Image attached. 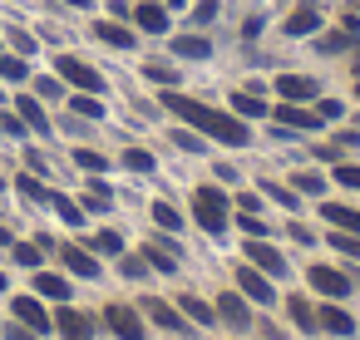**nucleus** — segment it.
Returning <instances> with one entry per match:
<instances>
[{
  "mask_svg": "<svg viewBox=\"0 0 360 340\" xmlns=\"http://www.w3.org/2000/svg\"><path fill=\"white\" fill-rule=\"evenodd\" d=\"M124 163H129L134 173H153V153H143V148H129V153H124Z\"/></svg>",
  "mask_w": 360,
  "mask_h": 340,
  "instance_id": "obj_30",
  "label": "nucleus"
},
{
  "mask_svg": "<svg viewBox=\"0 0 360 340\" xmlns=\"http://www.w3.org/2000/svg\"><path fill=\"white\" fill-rule=\"evenodd\" d=\"M321 325H326V330H335V335H350V330H355V320H350L345 310H335V306H326V310H321Z\"/></svg>",
  "mask_w": 360,
  "mask_h": 340,
  "instance_id": "obj_21",
  "label": "nucleus"
},
{
  "mask_svg": "<svg viewBox=\"0 0 360 340\" xmlns=\"http://www.w3.org/2000/svg\"><path fill=\"white\" fill-rule=\"evenodd\" d=\"M6 242H11V237H6V227H0V247H6Z\"/></svg>",
  "mask_w": 360,
  "mask_h": 340,
  "instance_id": "obj_50",
  "label": "nucleus"
},
{
  "mask_svg": "<svg viewBox=\"0 0 360 340\" xmlns=\"http://www.w3.org/2000/svg\"><path fill=\"white\" fill-rule=\"evenodd\" d=\"M0 286H6V276H0Z\"/></svg>",
  "mask_w": 360,
  "mask_h": 340,
  "instance_id": "obj_51",
  "label": "nucleus"
},
{
  "mask_svg": "<svg viewBox=\"0 0 360 340\" xmlns=\"http://www.w3.org/2000/svg\"><path fill=\"white\" fill-rule=\"evenodd\" d=\"M355 70H360V60H355Z\"/></svg>",
  "mask_w": 360,
  "mask_h": 340,
  "instance_id": "obj_53",
  "label": "nucleus"
},
{
  "mask_svg": "<svg viewBox=\"0 0 360 340\" xmlns=\"http://www.w3.org/2000/svg\"><path fill=\"white\" fill-rule=\"evenodd\" d=\"M15 188H20V197H35V202H50V192H45V188H40L35 178H20Z\"/></svg>",
  "mask_w": 360,
  "mask_h": 340,
  "instance_id": "obj_34",
  "label": "nucleus"
},
{
  "mask_svg": "<svg viewBox=\"0 0 360 340\" xmlns=\"http://www.w3.org/2000/svg\"><path fill=\"white\" fill-rule=\"evenodd\" d=\"M35 89H40V94H45V99H55V94H60V79H40V84H35Z\"/></svg>",
  "mask_w": 360,
  "mask_h": 340,
  "instance_id": "obj_47",
  "label": "nucleus"
},
{
  "mask_svg": "<svg viewBox=\"0 0 360 340\" xmlns=\"http://www.w3.org/2000/svg\"><path fill=\"white\" fill-rule=\"evenodd\" d=\"M0 74H6V79H25V65L20 60H0Z\"/></svg>",
  "mask_w": 360,
  "mask_h": 340,
  "instance_id": "obj_39",
  "label": "nucleus"
},
{
  "mask_svg": "<svg viewBox=\"0 0 360 340\" xmlns=\"http://www.w3.org/2000/svg\"><path fill=\"white\" fill-rule=\"evenodd\" d=\"M35 291L50 296V301H65V296H70V281H65V276H35Z\"/></svg>",
  "mask_w": 360,
  "mask_h": 340,
  "instance_id": "obj_20",
  "label": "nucleus"
},
{
  "mask_svg": "<svg viewBox=\"0 0 360 340\" xmlns=\"http://www.w3.org/2000/svg\"><path fill=\"white\" fill-rule=\"evenodd\" d=\"M0 129H6V133H25V119H15V114H6V119H0Z\"/></svg>",
  "mask_w": 360,
  "mask_h": 340,
  "instance_id": "obj_44",
  "label": "nucleus"
},
{
  "mask_svg": "<svg viewBox=\"0 0 360 340\" xmlns=\"http://www.w3.org/2000/svg\"><path fill=\"white\" fill-rule=\"evenodd\" d=\"M183 310H188L198 325H212V320H217V315H212V306H207V301H198V296H183Z\"/></svg>",
  "mask_w": 360,
  "mask_h": 340,
  "instance_id": "obj_22",
  "label": "nucleus"
},
{
  "mask_svg": "<svg viewBox=\"0 0 360 340\" xmlns=\"http://www.w3.org/2000/svg\"><path fill=\"white\" fill-rule=\"evenodd\" d=\"M232 109H237V114H252V119H262V114H266V104H262L257 94H247V89L232 99Z\"/></svg>",
  "mask_w": 360,
  "mask_h": 340,
  "instance_id": "obj_24",
  "label": "nucleus"
},
{
  "mask_svg": "<svg viewBox=\"0 0 360 340\" xmlns=\"http://www.w3.org/2000/svg\"><path fill=\"white\" fill-rule=\"evenodd\" d=\"M11 340H35V335L30 330H11Z\"/></svg>",
  "mask_w": 360,
  "mask_h": 340,
  "instance_id": "obj_48",
  "label": "nucleus"
},
{
  "mask_svg": "<svg viewBox=\"0 0 360 340\" xmlns=\"http://www.w3.org/2000/svg\"><path fill=\"white\" fill-rule=\"evenodd\" d=\"M335 178H340L345 188H360V163H345V168H335Z\"/></svg>",
  "mask_w": 360,
  "mask_h": 340,
  "instance_id": "obj_36",
  "label": "nucleus"
},
{
  "mask_svg": "<svg viewBox=\"0 0 360 340\" xmlns=\"http://www.w3.org/2000/svg\"><path fill=\"white\" fill-rule=\"evenodd\" d=\"M326 222H330V227H340V232H360V212H350V207H335V202L326 207Z\"/></svg>",
  "mask_w": 360,
  "mask_h": 340,
  "instance_id": "obj_19",
  "label": "nucleus"
},
{
  "mask_svg": "<svg viewBox=\"0 0 360 340\" xmlns=\"http://www.w3.org/2000/svg\"><path fill=\"white\" fill-rule=\"evenodd\" d=\"M345 45H350V35H321V40H316V50H321V55H340Z\"/></svg>",
  "mask_w": 360,
  "mask_h": 340,
  "instance_id": "obj_31",
  "label": "nucleus"
},
{
  "mask_svg": "<svg viewBox=\"0 0 360 340\" xmlns=\"http://www.w3.org/2000/svg\"><path fill=\"white\" fill-rule=\"evenodd\" d=\"M109 202H114V197H109V188H104V183H94V188H89V197H84V207H89V212H109Z\"/></svg>",
  "mask_w": 360,
  "mask_h": 340,
  "instance_id": "obj_26",
  "label": "nucleus"
},
{
  "mask_svg": "<svg viewBox=\"0 0 360 340\" xmlns=\"http://www.w3.org/2000/svg\"><path fill=\"white\" fill-rule=\"evenodd\" d=\"M217 315H222V320H232V325H247V320H252L242 296H222V301H217Z\"/></svg>",
  "mask_w": 360,
  "mask_h": 340,
  "instance_id": "obj_17",
  "label": "nucleus"
},
{
  "mask_svg": "<svg viewBox=\"0 0 360 340\" xmlns=\"http://www.w3.org/2000/svg\"><path fill=\"white\" fill-rule=\"evenodd\" d=\"M193 212H198V222H202L207 232H222V227H227V197H222L217 188H198V192H193Z\"/></svg>",
  "mask_w": 360,
  "mask_h": 340,
  "instance_id": "obj_2",
  "label": "nucleus"
},
{
  "mask_svg": "<svg viewBox=\"0 0 360 340\" xmlns=\"http://www.w3.org/2000/svg\"><path fill=\"white\" fill-rule=\"evenodd\" d=\"M311 286L326 291V296H345V291H350V281H345L335 266H311Z\"/></svg>",
  "mask_w": 360,
  "mask_h": 340,
  "instance_id": "obj_8",
  "label": "nucleus"
},
{
  "mask_svg": "<svg viewBox=\"0 0 360 340\" xmlns=\"http://www.w3.org/2000/svg\"><path fill=\"white\" fill-rule=\"evenodd\" d=\"M94 35H99L104 45H114V50H129V45H134V35H129L124 25H114V20H99V25H94Z\"/></svg>",
  "mask_w": 360,
  "mask_h": 340,
  "instance_id": "obj_14",
  "label": "nucleus"
},
{
  "mask_svg": "<svg viewBox=\"0 0 360 340\" xmlns=\"http://www.w3.org/2000/svg\"><path fill=\"white\" fill-rule=\"evenodd\" d=\"M247 261H252V266H262V271H271V276H286L281 251H276V247H266V242H247Z\"/></svg>",
  "mask_w": 360,
  "mask_h": 340,
  "instance_id": "obj_6",
  "label": "nucleus"
},
{
  "mask_svg": "<svg viewBox=\"0 0 360 340\" xmlns=\"http://www.w3.org/2000/svg\"><path fill=\"white\" fill-rule=\"evenodd\" d=\"M173 55H183V60H207L212 45H207L202 35H183V40H173Z\"/></svg>",
  "mask_w": 360,
  "mask_h": 340,
  "instance_id": "obj_15",
  "label": "nucleus"
},
{
  "mask_svg": "<svg viewBox=\"0 0 360 340\" xmlns=\"http://www.w3.org/2000/svg\"><path fill=\"white\" fill-rule=\"evenodd\" d=\"M124 276L139 281V276H143V261H139V256H124Z\"/></svg>",
  "mask_w": 360,
  "mask_h": 340,
  "instance_id": "obj_43",
  "label": "nucleus"
},
{
  "mask_svg": "<svg viewBox=\"0 0 360 340\" xmlns=\"http://www.w3.org/2000/svg\"><path fill=\"white\" fill-rule=\"evenodd\" d=\"M143 310H148L158 325H168V330H178V325H183V320L173 315V306H163V301H143Z\"/></svg>",
  "mask_w": 360,
  "mask_h": 340,
  "instance_id": "obj_23",
  "label": "nucleus"
},
{
  "mask_svg": "<svg viewBox=\"0 0 360 340\" xmlns=\"http://www.w3.org/2000/svg\"><path fill=\"white\" fill-rule=\"evenodd\" d=\"M148 261H153L158 271H173V266H178V256H173L163 242H148Z\"/></svg>",
  "mask_w": 360,
  "mask_h": 340,
  "instance_id": "obj_25",
  "label": "nucleus"
},
{
  "mask_svg": "<svg viewBox=\"0 0 360 340\" xmlns=\"http://www.w3.org/2000/svg\"><path fill=\"white\" fill-rule=\"evenodd\" d=\"M15 109H20V119H25V124H30L35 133H50V124H45V109H40V104H35L30 94H25V99H20Z\"/></svg>",
  "mask_w": 360,
  "mask_h": 340,
  "instance_id": "obj_18",
  "label": "nucleus"
},
{
  "mask_svg": "<svg viewBox=\"0 0 360 340\" xmlns=\"http://www.w3.org/2000/svg\"><path fill=\"white\" fill-rule=\"evenodd\" d=\"M330 247H340L345 256H360V237H330Z\"/></svg>",
  "mask_w": 360,
  "mask_h": 340,
  "instance_id": "obj_38",
  "label": "nucleus"
},
{
  "mask_svg": "<svg viewBox=\"0 0 360 340\" xmlns=\"http://www.w3.org/2000/svg\"><path fill=\"white\" fill-rule=\"evenodd\" d=\"M50 202H55V207H60V217H65V222H75V227H79V222H84V207H75V202H70V197H60V192H50Z\"/></svg>",
  "mask_w": 360,
  "mask_h": 340,
  "instance_id": "obj_27",
  "label": "nucleus"
},
{
  "mask_svg": "<svg viewBox=\"0 0 360 340\" xmlns=\"http://www.w3.org/2000/svg\"><path fill=\"white\" fill-rule=\"evenodd\" d=\"M237 281H242V291H247L257 306H266V301H271V286H266V276H257L252 266H242V271H237Z\"/></svg>",
  "mask_w": 360,
  "mask_h": 340,
  "instance_id": "obj_11",
  "label": "nucleus"
},
{
  "mask_svg": "<svg viewBox=\"0 0 360 340\" xmlns=\"http://www.w3.org/2000/svg\"><path fill=\"white\" fill-rule=\"evenodd\" d=\"M94 247H99V251H109V256H119V251H124V237H119V232H99V237H94Z\"/></svg>",
  "mask_w": 360,
  "mask_h": 340,
  "instance_id": "obj_33",
  "label": "nucleus"
},
{
  "mask_svg": "<svg viewBox=\"0 0 360 340\" xmlns=\"http://www.w3.org/2000/svg\"><path fill=\"white\" fill-rule=\"evenodd\" d=\"M276 119H281L286 129H316V124H321L316 114H306V109H296V104H281V109H276Z\"/></svg>",
  "mask_w": 360,
  "mask_h": 340,
  "instance_id": "obj_16",
  "label": "nucleus"
},
{
  "mask_svg": "<svg viewBox=\"0 0 360 340\" xmlns=\"http://www.w3.org/2000/svg\"><path fill=\"white\" fill-rule=\"evenodd\" d=\"M163 104L178 114V119H188L193 129H202V133H212L217 143H232V148H242L247 143V124H237V119H227V114H217V109H207V104H198V99H183V94H163Z\"/></svg>",
  "mask_w": 360,
  "mask_h": 340,
  "instance_id": "obj_1",
  "label": "nucleus"
},
{
  "mask_svg": "<svg viewBox=\"0 0 360 340\" xmlns=\"http://www.w3.org/2000/svg\"><path fill=\"white\" fill-rule=\"evenodd\" d=\"M55 325H60L65 340H94V325H89V315H79V310H60Z\"/></svg>",
  "mask_w": 360,
  "mask_h": 340,
  "instance_id": "obj_7",
  "label": "nucleus"
},
{
  "mask_svg": "<svg viewBox=\"0 0 360 340\" xmlns=\"http://www.w3.org/2000/svg\"><path fill=\"white\" fill-rule=\"evenodd\" d=\"M15 261L20 266H40V247H15Z\"/></svg>",
  "mask_w": 360,
  "mask_h": 340,
  "instance_id": "obj_37",
  "label": "nucleus"
},
{
  "mask_svg": "<svg viewBox=\"0 0 360 340\" xmlns=\"http://www.w3.org/2000/svg\"><path fill=\"white\" fill-rule=\"evenodd\" d=\"M148 79H158V84H173V70H168V65H148Z\"/></svg>",
  "mask_w": 360,
  "mask_h": 340,
  "instance_id": "obj_41",
  "label": "nucleus"
},
{
  "mask_svg": "<svg viewBox=\"0 0 360 340\" xmlns=\"http://www.w3.org/2000/svg\"><path fill=\"white\" fill-rule=\"evenodd\" d=\"M153 222H158V227H168V232H178V227H183V217H178L168 202H153Z\"/></svg>",
  "mask_w": 360,
  "mask_h": 340,
  "instance_id": "obj_28",
  "label": "nucleus"
},
{
  "mask_svg": "<svg viewBox=\"0 0 360 340\" xmlns=\"http://www.w3.org/2000/svg\"><path fill=\"white\" fill-rule=\"evenodd\" d=\"M173 143H178V148H188V153H198V148H202V143H198V138H193V133H183V129H178V133H173Z\"/></svg>",
  "mask_w": 360,
  "mask_h": 340,
  "instance_id": "obj_42",
  "label": "nucleus"
},
{
  "mask_svg": "<svg viewBox=\"0 0 360 340\" xmlns=\"http://www.w3.org/2000/svg\"><path fill=\"white\" fill-rule=\"evenodd\" d=\"M65 6H79V11H84V6H89V0H65Z\"/></svg>",
  "mask_w": 360,
  "mask_h": 340,
  "instance_id": "obj_49",
  "label": "nucleus"
},
{
  "mask_svg": "<svg viewBox=\"0 0 360 340\" xmlns=\"http://www.w3.org/2000/svg\"><path fill=\"white\" fill-rule=\"evenodd\" d=\"M316 30H321V15L311 6H301L296 15H286V35H316Z\"/></svg>",
  "mask_w": 360,
  "mask_h": 340,
  "instance_id": "obj_12",
  "label": "nucleus"
},
{
  "mask_svg": "<svg viewBox=\"0 0 360 340\" xmlns=\"http://www.w3.org/2000/svg\"><path fill=\"white\" fill-rule=\"evenodd\" d=\"M104 320H109V330H114L119 340H143V320H139L129 306H109Z\"/></svg>",
  "mask_w": 360,
  "mask_h": 340,
  "instance_id": "obj_4",
  "label": "nucleus"
},
{
  "mask_svg": "<svg viewBox=\"0 0 360 340\" xmlns=\"http://www.w3.org/2000/svg\"><path fill=\"white\" fill-rule=\"evenodd\" d=\"M65 266H70L75 276H99V261H94L84 247H65Z\"/></svg>",
  "mask_w": 360,
  "mask_h": 340,
  "instance_id": "obj_13",
  "label": "nucleus"
},
{
  "mask_svg": "<svg viewBox=\"0 0 360 340\" xmlns=\"http://www.w3.org/2000/svg\"><path fill=\"white\" fill-rule=\"evenodd\" d=\"M355 94H360V84H355Z\"/></svg>",
  "mask_w": 360,
  "mask_h": 340,
  "instance_id": "obj_52",
  "label": "nucleus"
},
{
  "mask_svg": "<svg viewBox=\"0 0 360 340\" xmlns=\"http://www.w3.org/2000/svg\"><path fill=\"white\" fill-rule=\"evenodd\" d=\"M75 114H79V119H99L104 109H99V99H94V94H79V99H75Z\"/></svg>",
  "mask_w": 360,
  "mask_h": 340,
  "instance_id": "obj_32",
  "label": "nucleus"
},
{
  "mask_svg": "<svg viewBox=\"0 0 360 340\" xmlns=\"http://www.w3.org/2000/svg\"><path fill=\"white\" fill-rule=\"evenodd\" d=\"M296 188H301V192H321V188H326V183H321V178H316V173H301V178H296Z\"/></svg>",
  "mask_w": 360,
  "mask_h": 340,
  "instance_id": "obj_40",
  "label": "nucleus"
},
{
  "mask_svg": "<svg viewBox=\"0 0 360 340\" xmlns=\"http://www.w3.org/2000/svg\"><path fill=\"white\" fill-rule=\"evenodd\" d=\"M75 163H79L84 173H104V168H109V163H104V158H99L94 148H79V153H75Z\"/></svg>",
  "mask_w": 360,
  "mask_h": 340,
  "instance_id": "obj_29",
  "label": "nucleus"
},
{
  "mask_svg": "<svg viewBox=\"0 0 360 340\" xmlns=\"http://www.w3.org/2000/svg\"><path fill=\"white\" fill-rule=\"evenodd\" d=\"M291 315H296V325H301V330H311V325H316V320H311V306H306V301H291Z\"/></svg>",
  "mask_w": 360,
  "mask_h": 340,
  "instance_id": "obj_35",
  "label": "nucleus"
},
{
  "mask_svg": "<svg viewBox=\"0 0 360 340\" xmlns=\"http://www.w3.org/2000/svg\"><path fill=\"white\" fill-rule=\"evenodd\" d=\"M212 15H217V0H202V6H198V20H202V25H207V20H212Z\"/></svg>",
  "mask_w": 360,
  "mask_h": 340,
  "instance_id": "obj_46",
  "label": "nucleus"
},
{
  "mask_svg": "<svg viewBox=\"0 0 360 340\" xmlns=\"http://www.w3.org/2000/svg\"><path fill=\"white\" fill-rule=\"evenodd\" d=\"M15 315H20V320H25V325H35V335H40V330H50V325H55V320H50V315H45V306H40V301H35V296H20V301H15Z\"/></svg>",
  "mask_w": 360,
  "mask_h": 340,
  "instance_id": "obj_9",
  "label": "nucleus"
},
{
  "mask_svg": "<svg viewBox=\"0 0 360 340\" xmlns=\"http://www.w3.org/2000/svg\"><path fill=\"white\" fill-rule=\"evenodd\" d=\"M60 79H70V84L84 89V94H99V89H104V79H99L84 60H75V55H60Z\"/></svg>",
  "mask_w": 360,
  "mask_h": 340,
  "instance_id": "obj_3",
  "label": "nucleus"
},
{
  "mask_svg": "<svg viewBox=\"0 0 360 340\" xmlns=\"http://www.w3.org/2000/svg\"><path fill=\"white\" fill-rule=\"evenodd\" d=\"M134 20H139L148 35H163V30H168V11H163V6H153V0H143V6L134 11Z\"/></svg>",
  "mask_w": 360,
  "mask_h": 340,
  "instance_id": "obj_10",
  "label": "nucleus"
},
{
  "mask_svg": "<svg viewBox=\"0 0 360 340\" xmlns=\"http://www.w3.org/2000/svg\"><path fill=\"white\" fill-rule=\"evenodd\" d=\"M266 192H271V197H276V202H286V207H296V197H291V192H286V188H276V183H266Z\"/></svg>",
  "mask_w": 360,
  "mask_h": 340,
  "instance_id": "obj_45",
  "label": "nucleus"
},
{
  "mask_svg": "<svg viewBox=\"0 0 360 340\" xmlns=\"http://www.w3.org/2000/svg\"><path fill=\"white\" fill-rule=\"evenodd\" d=\"M173 6H178V0H173Z\"/></svg>",
  "mask_w": 360,
  "mask_h": 340,
  "instance_id": "obj_54",
  "label": "nucleus"
},
{
  "mask_svg": "<svg viewBox=\"0 0 360 340\" xmlns=\"http://www.w3.org/2000/svg\"><path fill=\"white\" fill-rule=\"evenodd\" d=\"M276 89H281L286 104H306V99H316V79H306V74H281Z\"/></svg>",
  "mask_w": 360,
  "mask_h": 340,
  "instance_id": "obj_5",
  "label": "nucleus"
}]
</instances>
